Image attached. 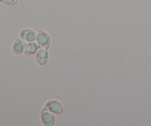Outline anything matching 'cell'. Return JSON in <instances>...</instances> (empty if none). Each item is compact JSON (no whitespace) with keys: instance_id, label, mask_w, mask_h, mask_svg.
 Segmentation results:
<instances>
[{"instance_id":"4","label":"cell","mask_w":151,"mask_h":126,"mask_svg":"<svg viewBox=\"0 0 151 126\" xmlns=\"http://www.w3.org/2000/svg\"><path fill=\"white\" fill-rule=\"evenodd\" d=\"M34 59L38 65L44 66L47 64L49 60V53L47 49L39 47L35 54L34 55Z\"/></svg>"},{"instance_id":"3","label":"cell","mask_w":151,"mask_h":126,"mask_svg":"<svg viewBox=\"0 0 151 126\" xmlns=\"http://www.w3.org/2000/svg\"><path fill=\"white\" fill-rule=\"evenodd\" d=\"M41 122L44 126L54 125L56 121V115L53 113L50 112L46 108H43L40 114Z\"/></svg>"},{"instance_id":"2","label":"cell","mask_w":151,"mask_h":126,"mask_svg":"<svg viewBox=\"0 0 151 126\" xmlns=\"http://www.w3.org/2000/svg\"><path fill=\"white\" fill-rule=\"evenodd\" d=\"M44 108L48 110L50 112L55 114V115L61 114L64 111L63 104L60 101L56 100V99H50V100H48L45 103Z\"/></svg>"},{"instance_id":"8","label":"cell","mask_w":151,"mask_h":126,"mask_svg":"<svg viewBox=\"0 0 151 126\" xmlns=\"http://www.w3.org/2000/svg\"><path fill=\"white\" fill-rule=\"evenodd\" d=\"M19 0H0V2L8 6H14L18 3Z\"/></svg>"},{"instance_id":"5","label":"cell","mask_w":151,"mask_h":126,"mask_svg":"<svg viewBox=\"0 0 151 126\" xmlns=\"http://www.w3.org/2000/svg\"><path fill=\"white\" fill-rule=\"evenodd\" d=\"M37 31L31 28H24L19 33V37L24 40L25 42H35L36 39Z\"/></svg>"},{"instance_id":"7","label":"cell","mask_w":151,"mask_h":126,"mask_svg":"<svg viewBox=\"0 0 151 126\" xmlns=\"http://www.w3.org/2000/svg\"><path fill=\"white\" fill-rule=\"evenodd\" d=\"M38 48H39V47H38L36 42H26L24 54L26 55V56H32V55H35L37 50H38Z\"/></svg>"},{"instance_id":"1","label":"cell","mask_w":151,"mask_h":126,"mask_svg":"<svg viewBox=\"0 0 151 126\" xmlns=\"http://www.w3.org/2000/svg\"><path fill=\"white\" fill-rule=\"evenodd\" d=\"M36 31L37 34L35 42L38 44V47L48 50L51 44V36L49 33L44 30H38Z\"/></svg>"},{"instance_id":"6","label":"cell","mask_w":151,"mask_h":126,"mask_svg":"<svg viewBox=\"0 0 151 126\" xmlns=\"http://www.w3.org/2000/svg\"><path fill=\"white\" fill-rule=\"evenodd\" d=\"M25 44H26V42L20 37L15 39L11 46V50L13 54L16 56H20L23 54L24 51Z\"/></svg>"}]
</instances>
